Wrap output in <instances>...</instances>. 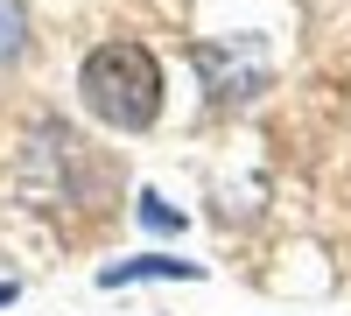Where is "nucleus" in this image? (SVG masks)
<instances>
[{"label": "nucleus", "mask_w": 351, "mask_h": 316, "mask_svg": "<svg viewBox=\"0 0 351 316\" xmlns=\"http://www.w3.org/2000/svg\"><path fill=\"white\" fill-rule=\"evenodd\" d=\"M77 99L92 120L120 134H148L162 120V64L141 42H99L77 71Z\"/></svg>", "instance_id": "obj_1"}, {"label": "nucleus", "mask_w": 351, "mask_h": 316, "mask_svg": "<svg viewBox=\"0 0 351 316\" xmlns=\"http://www.w3.org/2000/svg\"><path fill=\"white\" fill-rule=\"evenodd\" d=\"M197 260H169V253H141V260H112L99 267V289H127V281H197Z\"/></svg>", "instance_id": "obj_2"}, {"label": "nucleus", "mask_w": 351, "mask_h": 316, "mask_svg": "<svg viewBox=\"0 0 351 316\" xmlns=\"http://www.w3.org/2000/svg\"><path fill=\"white\" fill-rule=\"evenodd\" d=\"M21 49H28V14L21 0H0V64H14Z\"/></svg>", "instance_id": "obj_3"}, {"label": "nucleus", "mask_w": 351, "mask_h": 316, "mask_svg": "<svg viewBox=\"0 0 351 316\" xmlns=\"http://www.w3.org/2000/svg\"><path fill=\"white\" fill-rule=\"evenodd\" d=\"M141 218H148V225H155V232H169V225H183V218H176V211L162 204V197H141Z\"/></svg>", "instance_id": "obj_4"}, {"label": "nucleus", "mask_w": 351, "mask_h": 316, "mask_svg": "<svg viewBox=\"0 0 351 316\" xmlns=\"http://www.w3.org/2000/svg\"><path fill=\"white\" fill-rule=\"evenodd\" d=\"M14 295H21V289H14V281H0V309H8V302H14Z\"/></svg>", "instance_id": "obj_5"}]
</instances>
